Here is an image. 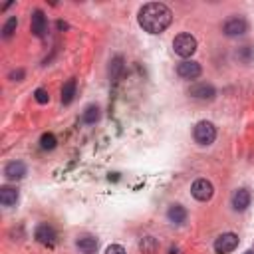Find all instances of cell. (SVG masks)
<instances>
[{"label": "cell", "instance_id": "6da1fadb", "mask_svg": "<svg viewBox=\"0 0 254 254\" xmlns=\"http://www.w3.org/2000/svg\"><path fill=\"white\" fill-rule=\"evenodd\" d=\"M173 20L171 10L161 2H149L139 10V24L149 34H161Z\"/></svg>", "mask_w": 254, "mask_h": 254}, {"label": "cell", "instance_id": "7a4b0ae2", "mask_svg": "<svg viewBox=\"0 0 254 254\" xmlns=\"http://www.w3.org/2000/svg\"><path fill=\"white\" fill-rule=\"evenodd\" d=\"M173 50H175V54L181 56V58L192 56V54L196 52V40H194V36H190V34H179V36L173 40Z\"/></svg>", "mask_w": 254, "mask_h": 254}, {"label": "cell", "instance_id": "3957f363", "mask_svg": "<svg viewBox=\"0 0 254 254\" xmlns=\"http://www.w3.org/2000/svg\"><path fill=\"white\" fill-rule=\"evenodd\" d=\"M216 139V129L210 121H198L194 125V141L198 145H210Z\"/></svg>", "mask_w": 254, "mask_h": 254}, {"label": "cell", "instance_id": "277c9868", "mask_svg": "<svg viewBox=\"0 0 254 254\" xmlns=\"http://www.w3.org/2000/svg\"><path fill=\"white\" fill-rule=\"evenodd\" d=\"M190 192H192V196L196 198V200H210V196H212V192H214V187H212V183L210 181H206V179H196L194 183H192V187H190Z\"/></svg>", "mask_w": 254, "mask_h": 254}, {"label": "cell", "instance_id": "5b68a950", "mask_svg": "<svg viewBox=\"0 0 254 254\" xmlns=\"http://www.w3.org/2000/svg\"><path fill=\"white\" fill-rule=\"evenodd\" d=\"M238 246V236L234 232H224L214 240V250L218 254H228Z\"/></svg>", "mask_w": 254, "mask_h": 254}, {"label": "cell", "instance_id": "8992f818", "mask_svg": "<svg viewBox=\"0 0 254 254\" xmlns=\"http://www.w3.org/2000/svg\"><path fill=\"white\" fill-rule=\"evenodd\" d=\"M200 71H202L200 69V64L194 62V60H185V62H181L177 65V73L183 79H196L200 75Z\"/></svg>", "mask_w": 254, "mask_h": 254}, {"label": "cell", "instance_id": "52a82bcc", "mask_svg": "<svg viewBox=\"0 0 254 254\" xmlns=\"http://www.w3.org/2000/svg\"><path fill=\"white\" fill-rule=\"evenodd\" d=\"M246 28H248L246 20L240 18V16H234V18H230V20L224 22L222 32H224L228 38H236V36H242V34L246 32Z\"/></svg>", "mask_w": 254, "mask_h": 254}, {"label": "cell", "instance_id": "ba28073f", "mask_svg": "<svg viewBox=\"0 0 254 254\" xmlns=\"http://www.w3.org/2000/svg\"><path fill=\"white\" fill-rule=\"evenodd\" d=\"M189 93H190V97L200 99V101H210L216 95V91H214V87L210 83H194V85H190Z\"/></svg>", "mask_w": 254, "mask_h": 254}, {"label": "cell", "instance_id": "9c48e42d", "mask_svg": "<svg viewBox=\"0 0 254 254\" xmlns=\"http://www.w3.org/2000/svg\"><path fill=\"white\" fill-rule=\"evenodd\" d=\"M34 236H36V240L40 244H46V246H54V242H56V230L50 224H40L36 228Z\"/></svg>", "mask_w": 254, "mask_h": 254}, {"label": "cell", "instance_id": "30bf717a", "mask_svg": "<svg viewBox=\"0 0 254 254\" xmlns=\"http://www.w3.org/2000/svg\"><path fill=\"white\" fill-rule=\"evenodd\" d=\"M30 28H32V34L42 38L46 34V28H48V22H46V16L42 10H34L32 12V22H30Z\"/></svg>", "mask_w": 254, "mask_h": 254}, {"label": "cell", "instance_id": "8fae6325", "mask_svg": "<svg viewBox=\"0 0 254 254\" xmlns=\"http://www.w3.org/2000/svg\"><path fill=\"white\" fill-rule=\"evenodd\" d=\"M4 175H6L8 181H20V179H24V175H26V165H24L22 161H12V163L6 165Z\"/></svg>", "mask_w": 254, "mask_h": 254}, {"label": "cell", "instance_id": "7c38bea8", "mask_svg": "<svg viewBox=\"0 0 254 254\" xmlns=\"http://www.w3.org/2000/svg\"><path fill=\"white\" fill-rule=\"evenodd\" d=\"M250 192L246 189H238L234 194H232V206L234 210H246L250 206Z\"/></svg>", "mask_w": 254, "mask_h": 254}, {"label": "cell", "instance_id": "4fadbf2b", "mask_svg": "<svg viewBox=\"0 0 254 254\" xmlns=\"http://www.w3.org/2000/svg\"><path fill=\"white\" fill-rule=\"evenodd\" d=\"M75 244H77L79 252H83V254H95L97 252V238L95 236H89V234L79 236Z\"/></svg>", "mask_w": 254, "mask_h": 254}, {"label": "cell", "instance_id": "5bb4252c", "mask_svg": "<svg viewBox=\"0 0 254 254\" xmlns=\"http://www.w3.org/2000/svg\"><path fill=\"white\" fill-rule=\"evenodd\" d=\"M167 216H169V220L173 224H183L187 220V208L181 206V204H173V206H169Z\"/></svg>", "mask_w": 254, "mask_h": 254}, {"label": "cell", "instance_id": "9a60e30c", "mask_svg": "<svg viewBox=\"0 0 254 254\" xmlns=\"http://www.w3.org/2000/svg\"><path fill=\"white\" fill-rule=\"evenodd\" d=\"M16 200H18V190L16 189H10V187L0 189V202L4 206H12V204H16Z\"/></svg>", "mask_w": 254, "mask_h": 254}, {"label": "cell", "instance_id": "2e32d148", "mask_svg": "<svg viewBox=\"0 0 254 254\" xmlns=\"http://www.w3.org/2000/svg\"><path fill=\"white\" fill-rule=\"evenodd\" d=\"M73 95H75V79H67L62 87V103L69 105L73 101Z\"/></svg>", "mask_w": 254, "mask_h": 254}, {"label": "cell", "instance_id": "e0dca14e", "mask_svg": "<svg viewBox=\"0 0 254 254\" xmlns=\"http://www.w3.org/2000/svg\"><path fill=\"white\" fill-rule=\"evenodd\" d=\"M157 248H159V244H157V240H155L153 236H143V238L139 240V250H141L143 254H155Z\"/></svg>", "mask_w": 254, "mask_h": 254}, {"label": "cell", "instance_id": "ac0fdd59", "mask_svg": "<svg viewBox=\"0 0 254 254\" xmlns=\"http://www.w3.org/2000/svg\"><path fill=\"white\" fill-rule=\"evenodd\" d=\"M121 71H123V58H121V56H115V58L111 60V65H109V77L115 81Z\"/></svg>", "mask_w": 254, "mask_h": 254}, {"label": "cell", "instance_id": "d6986e66", "mask_svg": "<svg viewBox=\"0 0 254 254\" xmlns=\"http://www.w3.org/2000/svg\"><path fill=\"white\" fill-rule=\"evenodd\" d=\"M99 115H101V113H99V107H97V105H87L85 111H83V121L91 125V123H95V121L99 119Z\"/></svg>", "mask_w": 254, "mask_h": 254}, {"label": "cell", "instance_id": "ffe728a7", "mask_svg": "<svg viewBox=\"0 0 254 254\" xmlns=\"http://www.w3.org/2000/svg\"><path fill=\"white\" fill-rule=\"evenodd\" d=\"M56 143H58V139H56L54 133H44V135L40 137V147H42L44 151H52V149L56 147Z\"/></svg>", "mask_w": 254, "mask_h": 254}, {"label": "cell", "instance_id": "44dd1931", "mask_svg": "<svg viewBox=\"0 0 254 254\" xmlns=\"http://www.w3.org/2000/svg\"><path fill=\"white\" fill-rule=\"evenodd\" d=\"M236 58H238L240 62H244V64H250V62L254 60V48H250V46H242V48L236 52Z\"/></svg>", "mask_w": 254, "mask_h": 254}, {"label": "cell", "instance_id": "7402d4cb", "mask_svg": "<svg viewBox=\"0 0 254 254\" xmlns=\"http://www.w3.org/2000/svg\"><path fill=\"white\" fill-rule=\"evenodd\" d=\"M16 26H18V20L16 18H8L6 24L2 26V36L4 38H12V34L16 32Z\"/></svg>", "mask_w": 254, "mask_h": 254}, {"label": "cell", "instance_id": "603a6c76", "mask_svg": "<svg viewBox=\"0 0 254 254\" xmlns=\"http://www.w3.org/2000/svg\"><path fill=\"white\" fill-rule=\"evenodd\" d=\"M34 97H36L38 103H48V101H50V95H48V91H46L44 87H38V89L34 91Z\"/></svg>", "mask_w": 254, "mask_h": 254}, {"label": "cell", "instance_id": "cb8c5ba5", "mask_svg": "<svg viewBox=\"0 0 254 254\" xmlns=\"http://www.w3.org/2000/svg\"><path fill=\"white\" fill-rule=\"evenodd\" d=\"M105 254H127V252H125V248L121 244H111V246H107Z\"/></svg>", "mask_w": 254, "mask_h": 254}, {"label": "cell", "instance_id": "d4e9b609", "mask_svg": "<svg viewBox=\"0 0 254 254\" xmlns=\"http://www.w3.org/2000/svg\"><path fill=\"white\" fill-rule=\"evenodd\" d=\"M24 77V71L22 69H18V71H12L10 73V79H22Z\"/></svg>", "mask_w": 254, "mask_h": 254}, {"label": "cell", "instance_id": "484cf974", "mask_svg": "<svg viewBox=\"0 0 254 254\" xmlns=\"http://www.w3.org/2000/svg\"><path fill=\"white\" fill-rule=\"evenodd\" d=\"M244 254H254V252H252V250H248V252H244Z\"/></svg>", "mask_w": 254, "mask_h": 254}]
</instances>
